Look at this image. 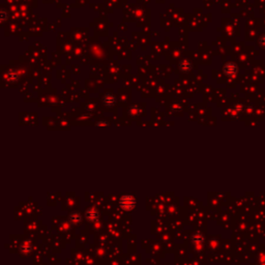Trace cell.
Returning <instances> with one entry per match:
<instances>
[{"instance_id": "52a82bcc", "label": "cell", "mask_w": 265, "mask_h": 265, "mask_svg": "<svg viewBox=\"0 0 265 265\" xmlns=\"http://www.w3.org/2000/svg\"><path fill=\"white\" fill-rule=\"evenodd\" d=\"M192 239H193L194 244L202 243H203V240H204V238H203V236H202L201 233H196V234H194L193 237H192Z\"/></svg>"}, {"instance_id": "3957f363", "label": "cell", "mask_w": 265, "mask_h": 265, "mask_svg": "<svg viewBox=\"0 0 265 265\" xmlns=\"http://www.w3.org/2000/svg\"><path fill=\"white\" fill-rule=\"evenodd\" d=\"M102 102H104V104L106 105V106L111 107V106H113L114 102H115V98H114V95L112 94H106L104 96Z\"/></svg>"}, {"instance_id": "5b68a950", "label": "cell", "mask_w": 265, "mask_h": 265, "mask_svg": "<svg viewBox=\"0 0 265 265\" xmlns=\"http://www.w3.org/2000/svg\"><path fill=\"white\" fill-rule=\"evenodd\" d=\"M20 251H21L24 255H28V254H30L31 251H32V247H31L30 243L27 241V243H24L22 244L21 247H20Z\"/></svg>"}, {"instance_id": "7a4b0ae2", "label": "cell", "mask_w": 265, "mask_h": 265, "mask_svg": "<svg viewBox=\"0 0 265 265\" xmlns=\"http://www.w3.org/2000/svg\"><path fill=\"white\" fill-rule=\"evenodd\" d=\"M85 216L89 222H96L99 218V213L95 208H89L85 212Z\"/></svg>"}, {"instance_id": "8992f818", "label": "cell", "mask_w": 265, "mask_h": 265, "mask_svg": "<svg viewBox=\"0 0 265 265\" xmlns=\"http://www.w3.org/2000/svg\"><path fill=\"white\" fill-rule=\"evenodd\" d=\"M82 221V215L79 212H74L70 215V222L72 224H79Z\"/></svg>"}, {"instance_id": "6da1fadb", "label": "cell", "mask_w": 265, "mask_h": 265, "mask_svg": "<svg viewBox=\"0 0 265 265\" xmlns=\"http://www.w3.org/2000/svg\"><path fill=\"white\" fill-rule=\"evenodd\" d=\"M119 204H120L121 208L124 210H133L135 209L136 205H137V201L134 196L132 195H124L120 198V201H119Z\"/></svg>"}, {"instance_id": "277c9868", "label": "cell", "mask_w": 265, "mask_h": 265, "mask_svg": "<svg viewBox=\"0 0 265 265\" xmlns=\"http://www.w3.org/2000/svg\"><path fill=\"white\" fill-rule=\"evenodd\" d=\"M225 73H226V75L230 77L234 76V74L236 73V66L232 63L227 64L226 66H225Z\"/></svg>"}]
</instances>
